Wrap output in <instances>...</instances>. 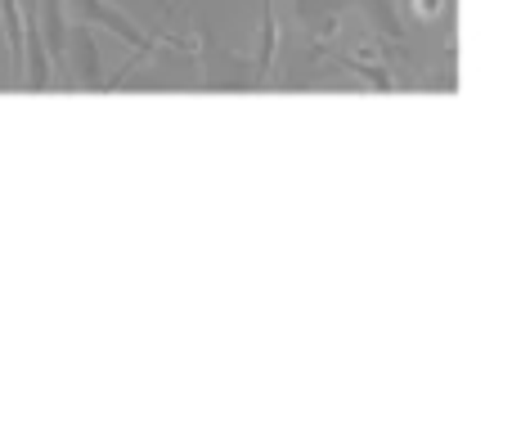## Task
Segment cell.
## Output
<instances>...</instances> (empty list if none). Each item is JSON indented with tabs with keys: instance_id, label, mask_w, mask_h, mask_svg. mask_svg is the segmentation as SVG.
<instances>
[{
	"instance_id": "obj_1",
	"label": "cell",
	"mask_w": 512,
	"mask_h": 431,
	"mask_svg": "<svg viewBox=\"0 0 512 431\" xmlns=\"http://www.w3.org/2000/svg\"><path fill=\"white\" fill-rule=\"evenodd\" d=\"M68 59L77 68V86L81 90H104V63H99V45H95V27L77 23L68 41Z\"/></svg>"
},
{
	"instance_id": "obj_2",
	"label": "cell",
	"mask_w": 512,
	"mask_h": 431,
	"mask_svg": "<svg viewBox=\"0 0 512 431\" xmlns=\"http://www.w3.org/2000/svg\"><path fill=\"white\" fill-rule=\"evenodd\" d=\"M41 32L50 45L54 72H68V14H63V0H41Z\"/></svg>"
},
{
	"instance_id": "obj_3",
	"label": "cell",
	"mask_w": 512,
	"mask_h": 431,
	"mask_svg": "<svg viewBox=\"0 0 512 431\" xmlns=\"http://www.w3.org/2000/svg\"><path fill=\"white\" fill-rule=\"evenodd\" d=\"M274 50H279V23H274V0H265L261 9V50H256V77H265V72L274 68Z\"/></svg>"
}]
</instances>
